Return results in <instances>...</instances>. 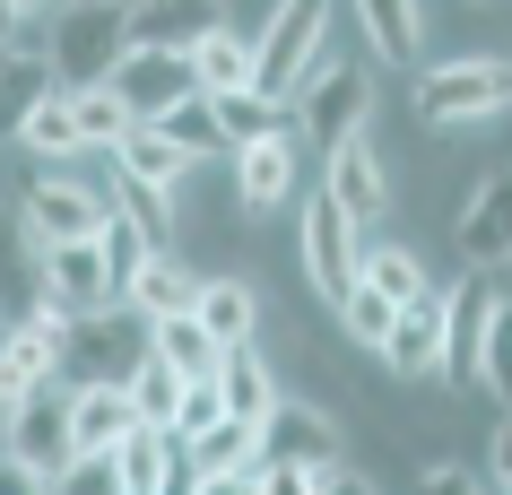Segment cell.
Masks as SVG:
<instances>
[{"instance_id": "obj_1", "label": "cell", "mask_w": 512, "mask_h": 495, "mask_svg": "<svg viewBox=\"0 0 512 495\" xmlns=\"http://www.w3.org/2000/svg\"><path fill=\"white\" fill-rule=\"evenodd\" d=\"M18 218H27V244H105L113 235V192L87 174V165H44L18 200Z\"/></svg>"}, {"instance_id": "obj_2", "label": "cell", "mask_w": 512, "mask_h": 495, "mask_svg": "<svg viewBox=\"0 0 512 495\" xmlns=\"http://www.w3.org/2000/svg\"><path fill=\"white\" fill-rule=\"evenodd\" d=\"M417 122L426 131H478V122H495V113H512V61L495 53H469V61H443V70H426L417 79Z\"/></svg>"}, {"instance_id": "obj_3", "label": "cell", "mask_w": 512, "mask_h": 495, "mask_svg": "<svg viewBox=\"0 0 512 495\" xmlns=\"http://www.w3.org/2000/svg\"><path fill=\"white\" fill-rule=\"evenodd\" d=\"M330 18H339V9H322V0L270 9V27H261V96H270V105L304 96V87H313V79L330 70V61H322V44H330Z\"/></svg>"}, {"instance_id": "obj_4", "label": "cell", "mask_w": 512, "mask_h": 495, "mask_svg": "<svg viewBox=\"0 0 512 495\" xmlns=\"http://www.w3.org/2000/svg\"><path fill=\"white\" fill-rule=\"evenodd\" d=\"M113 96L139 113V131H157L200 96V70H191V44H131L122 70H113Z\"/></svg>"}, {"instance_id": "obj_5", "label": "cell", "mask_w": 512, "mask_h": 495, "mask_svg": "<svg viewBox=\"0 0 512 495\" xmlns=\"http://www.w3.org/2000/svg\"><path fill=\"white\" fill-rule=\"evenodd\" d=\"M148 357H157V330L139 322L131 304H113V313H87V322L70 330V365H61V383H131Z\"/></svg>"}, {"instance_id": "obj_6", "label": "cell", "mask_w": 512, "mask_h": 495, "mask_svg": "<svg viewBox=\"0 0 512 495\" xmlns=\"http://www.w3.org/2000/svg\"><path fill=\"white\" fill-rule=\"evenodd\" d=\"M139 44L131 9H79V18H61L53 35V70L70 96H87V87H113V70H122V53Z\"/></svg>"}, {"instance_id": "obj_7", "label": "cell", "mask_w": 512, "mask_h": 495, "mask_svg": "<svg viewBox=\"0 0 512 495\" xmlns=\"http://www.w3.org/2000/svg\"><path fill=\"white\" fill-rule=\"evenodd\" d=\"M296 261H304V278H313V296H330V304H348L356 287H365L356 226L339 218V200H330V192H313V200L296 209Z\"/></svg>"}, {"instance_id": "obj_8", "label": "cell", "mask_w": 512, "mask_h": 495, "mask_svg": "<svg viewBox=\"0 0 512 495\" xmlns=\"http://www.w3.org/2000/svg\"><path fill=\"white\" fill-rule=\"evenodd\" d=\"M79 461V426H70V383L35 391L27 409L9 417V469L35 487H61V469Z\"/></svg>"}, {"instance_id": "obj_9", "label": "cell", "mask_w": 512, "mask_h": 495, "mask_svg": "<svg viewBox=\"0 0 512 495\" xmlns=\"http://www.w3.org/2000/svg\"><path fill=\"white\" fill-rule=\"evenodd\" d=\"M35 278H44V304H53V313H70V322H87V313H113V304H122L105 244H44V252H35Z\"/></svg>"}, {"instance_id": "obj_10", "label": "cell", "mask_w": 512, "mask_h": 495, "mask_svg": "<svg viewBox=\"0 0 512 495\" xmlns=\"http://www.w3.org/2000/svg\"><path fill=\"white\" fill-rule=\"evenodd\" d=\"M365 113H374V79H365L356 61H330L322 79L304 87V139H313L322 157H339V148L365 139Z\"/></svg>"}, {"instance_id": "obj_11", "label": "cell", "mask_w": 512, "mask_h": 495, "mask_svg": "<svg viewBox=\"0 0 512 495\" xmlns=\"http://www.w3.org/2000/svg\"><path fill=\"white\" fill-rule=\"evenodd\" d=\"M504 278L495 270H469L460 287H443V322H452V383H478L486 365V339H495V313H504Z\"/></svg>"}, {"instance_id": "obj_12", "label": "cell", "mask_w": 512, "mask_h": 495, "mask_svg": "<svg viewBox=\"0 0 512 495\" xmlns=\"http://www.w3.org/2000/svg\"><path fill=\"white\" fill-rule=\"evenodd\" d=\"M261 461L270 469H339V426L313 400H278V417L261 426Z\"/></svg>"}, {"instance_id": "obj_13", "label": "cell", "mask_w": 512, "mask_h": 495, "mask_svg": "<svg viewBox=\"0 0 512 495\" xmlns=\"http://www.w3.org/2000/svg\"><path fill=\"white\" fill-rule=\"evenodd\" d=\"M322 192L339 200V218H348V226H374L382 209H391V165H382V148H374V139H356V148L322 157Z\"/></svg>"}, {"instance_id": "obj_14", "label": "cell", "mask_w": 512, "mask_h": 495, "mask_svg": "<svg viewBox=\"0 0 512 495\" xmlns=\"http://www.w3.org/2000/svg\"><path fill=\"white\" fill-rule=\"evenodd\" d=\"M460 261L469 270H512V174H495V183H478V192L460 200Z\"/></svg>"}, {"instance_id": "obj_15", "label": "cell", "mask_w": 512, "mask_h": 495, "mask_svg": "<svg viewBox=\"0 0 512 495\" xmlns=\"http://www.w3.org/2000/svg\"><path fill=\"white\" fill-rule=\"evenodd\" d=\"M191 70H200V96H243V87H261V35L209 18L191 44Z\"/></svg>"}, {"instance_id": "obj_16", "label": "cell", "mask_w": 512, "mask_h": 495, "mask_svg": "<svg viewBox=\"0 0 512 495\" xmlns=\"http://www.w3.org/2000/svg\"><path fill=\"white\" fill-rule=\"evenodd\" d=\"M382 365L400 374V383H426V374H452V322H443V296L417 304V313H400V330H391V348H382Z\"/></svg>"}, {"instance_id": "obj_17", "label": "cell", "mask_w": 512, "mask_h": 495, "mask_svg": "<svg viewBox=\"0 0 512 495\" xmlns=\"http://www.w3.org/2000/svg\"><path fill=\"white\" fill-rule=\"evenodd\" d=\"M235 192L252 218H278V209H304L296 200V139H261L235 157Z\"/></svg>"}, {"instance_id": "obj_18", "label": "cell", "mask_w": 512, "mask_h": 495, "mask_svg": "<svg viewBox=\"0 0 512 495\" xmlns=\"http://www.w3.org/2000/svg\"><path fill=\"white\" fill-rule=\"evenodd\" d=\"M70 426H79V452H113L148 417H139L131 383H70Z\"/></svg>"}, {"instance_id": "obj_19", "label": "cell", "mask_w": 512, "mask_h": 495, "mask_svg": "<svg viewBox=\"0 0 512 495\" xmlns=\"http://www.w3.org/2000/svg\"><path fill=\"white\" fill-rule=\"evenodd\" d=\"M9 139H18L27 157H44V165L87 157V139H79V96H70V87H53V96L27 113V122H9Z\"/></svg>"}, {"instance_id": "obj_20", "label": "cell", "mask_w": 512, "mask_h": 495, "mask_svg": "<svg viewBox=\"0 0 512 495\" xmlns=\"http://www.w3.org/2000/svg\"><path fill=\"white\" fill-rule=\"evenodd\" d=\"M200 287H209V278H191L174 252H157V261H148V278L131 287V313H139L148 330H157V322H183V313H200Z\"/></svg>"}, {"instance_id": "obj_21", "label": "cell", "mask_w": 512, "mask_h": 495, "mask_svg": "<svg viewBox=\"0 0 512 495\" xmlns=\"http://www.w3.org/2000/svg\"><path fill=\"white\" fill-rule=\"evenodd\" d=\"M200 322H209V339L235 357V348H252V330H261V296H252V278H209L200 287Z\"/></svg>"}, {"instance_id": "obj_22", "label": "cell", "mask_w": 512, "mask_h": 495, "mask_svg": "<svg viewBox=\"0 0 512 495\" xmlns=\"http://www.w3.org/2000/svg\"><path fill=\"white\" fill-rule=\"evenodd\" d=\"M356 27H365V44H374L382 70H408L417 44H426V18H417L408 0H365V9H356Z\"/></svg>"}, {"instance_id": "obj_23", "label": "cell", "mask_w": 512, "mask_h": 495, "mask_svg": "<svg viewBox=\"0 0 512 495\" xmlns=\"http://www.w3.org/2000/svg\"><path fill=\"white\" fill-rule=\"evenodd\" d=\"M217 383H226V409H235L243 426H270V417H278V400H287V391H278V374H270V357H261V348H235V357H226V374H217Z\"/></svg>"}, {"instance_id": "obj_24", "label": "cell", "mask_w": 512, "mask_h": 495, "mask_svg": "<svg viewBox=\"0 0 512 495\" xmlns=\"http://www.w3.org/2000/svg\"><path fill=\"white\" fill-rule=\"evenodd\" d=\"M183 469H191V478H243V469H261V426H243V417H226L217 435L183 443Z\"/></svg>"}, {"instance_id": "obj_25", "label": "cell", "mask_w": 512, "mask_h": 495, "mask_svg": "<svg viewBox=\"0 0 512 495\" xmlns=\"http://www.w3.org/2000/svg\"><path fill=\"white\" fill-rule=\"evenodd\" d=\"M157 357L183 374V383H217L226 374V348L209 339V322L200 313H183V322H157Z\"/></svg>"}, {"instance_id": "obj_26", "label": "cell", "mask_w": 512, "mask_h": 495, "mask_svg": "<svg viewBox=\"0 0 512 495\" xmlns=\"http://www.w3.org/2000/svg\"><path fill=\"white\" fill-rule=\"evenodd\" d=\"M365 287H382V296L400 304V313H417V304L443 296V287L426 278V261H417L408 244H374V252H365Z\"/></svg>"}, {"instance_id": "obj_27", "label": "cell", "mask_w": 512, "mask_h": 495, "mask_svg": "<svg viewBox=\"0 0 512 495\" xmlns=\"http://www.w3.org/2000/svg\"><path fill=\"white\" fill-rule=\"evenodd\" d=\"M217 105V131H226V148H261V139H287V105H270L261 87H243V96H209Z\"/></svg>"}, {"instance_id": "obj_28", "label": "cell", "mask_w": 512, "mask_h": 495, "mask_svg": "<svg viewBox=\"0 0 512 495\" xmlns=\"http://www.w3.org/2000/svg\"><path fill=\"white\" fill-rule=\"evenodd\" d=\"M113 174H122V183H139V192H165V200H174V183L191 174V157H183V148H174L165 131H139L131 148L113 157Z\"/></svg>"}, {"instance_id": "obj_29", "label": "cell", "mask_w": 512, "mask_h": 495, "mask_svg": "<svg viewBox=\"0 0 512 495\" xmlns=\"http://www.w3.org/2000/svg\"><path fill=\"white\" fill-rule=\"evenodd\" d=\"M183 374H174V365H165V357H148V365H139V374H131V400H139V417H148V426H165V435H174V417H183Z\"/></svg>"}, {"instance_id": "obj_30", "label": "cell", "mask_w": 512, "mask_h": 495, "mask_svg": "<svg viewBox=\"0 0 512 495\" xmlns=\"http://www.w3.org/2000/svg\"><path fill=\"white\" fill-rule=\"evenodd\" d=\"M339 322H348L356 348H374V357H382V348H391V330H400V304L382 296V287H356V296L339 304Z\"/></svg>"}, {"instance_id": "obj_31", "label": "cell", "mask_w": 512, "mask_h": 495, "mask_svg": "<svg viewBox=\"0 0 512 495\" xmlns=\"http://www.w3.org/2000/svg\"><path fill=\"white\" fill-rule=\"evenodd\" d=\"M157 131L174 139L191 165H200V157H235V148H226V131H217V105H209V96H191V105L174 113V122H157Z\"/></svg>"}, {"instance_id": "obj_32", "label": "cell", "mask_w": 512, "mask_h": 495, "mask_svg": "<svg viewBox=\"0 0 512 495\" xmlns=\"http://www.w3.org/2000/svg\"><path fill=\"white\" fill-rule=\"evenodd\" d=\"M113 218H122V226H139L148 244H165L174 209H165V192H139V183H122V174H113Z\"/></svg>"}, {"instance_id": "obj_33", "label": "cell", "mask_w": 512, "mask_h": 495, "mask_svg": "<svg viewBox=\"0 0 512 495\" xmlns=\"http://www.w3.org/2000/svg\"><path fill=\"white\" fill-rule=\"evenodd\" d=\"M53 495H131V487H122V461H113V452H79V461L61 469Z\"/></svg>"}, {"instance_id": "obj_34", "label": "cell", "mask_w": 512, "mask_h": 495, "mask_svg": "<svg viewBox=\"0 0 512 495\" xmlns=\"http://www.w3.org/2000/svg\"><path fill=\"white\" fill-rule=\"evenodd\" d=\"M478 383L495 391L512 409V296H504V313H495V339H486V365H478Z\"/></svg>"}, {"instance_id": "obj_35", "label": "cell", "mask_w": 512, "mask_h": 495, "mask_svg": "<svg viewBox=\"0 0 512 495\" xmlns=\"http://www.w3.org/2000/svg\"><path fill=\"white\" fill-rule=\"evenodd\" d=\"M348 469H270L261 461V495H330Z\"/></svg>"}, {"instance_id": "obj_36", "label": "cell", "mask_w": 512, "mask_h": 495, "mask_svg": "<svg viewBox=\"0 0 512 495\" xmlns=\"http://www.w3.org/2000/svg\"><path fill=\"white\" fill-rule=\"evenodd\" d=\"M417 495H486V478H478V469H452V461H443V469H417Z\"/></svg>"}, {"instance_id": "obj_37", "label": "cell", "mask_w": 512, "mask_h": 495, "mask_svg": "<svg viewBox=\"0 0 512 495\" xmlns=\"http://www.w3.org/2000/svg\"><path fill=\"white\" fill-rule=\"evenodd\" d=\"M191 495H261V469H243V478H191Z\"/></svg>"}, {"instance_id": "obj_38", "label": "cell", "mask_w": 512, "mask_h": 495, "mask_svg": "<svg viewBox=\"0 0 512 495\" xmlns=\"http://www.w3.org/2000/svg\"><path fill=\"white\" fill-rule=\"evenodd\" d=\"M495 495H512V417L495 426Z\"/></svg>"}, {"instance_id": "obj_39", "label": "cell", "mask_w": 512, "mask_h": 495, "mask_svg": "<svg viewBox=\"0 0 512 495\" xmlns=\"http://www.w3.org/2000/svg\"><path fill=\"white\" fill-rule=\"evenodd\" d=\"M330 495H374V478H339V487H330Z\"/></svg>"}]
</instances>
